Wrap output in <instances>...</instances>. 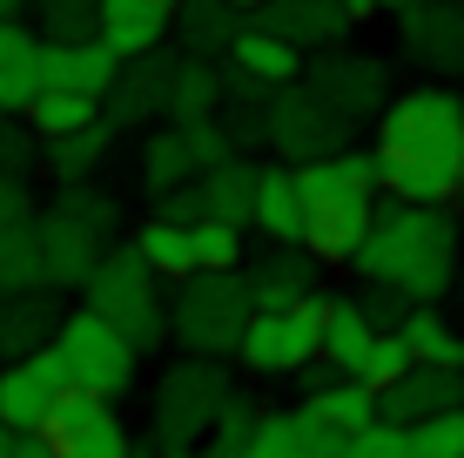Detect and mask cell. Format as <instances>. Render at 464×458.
Here are the masks:
<instances>
[{"label":"cell","mask_w":464,"mask_h":458,"mask_svg":"<svg viewBox=\"0 0 464 458\" xmlns=\"http://www.w3.org/2000/svg\"><path fill=\"white\" fill-rule=\"evenodd\" d=\"M296 196H303V249L316 263H350L371 229V210H377V155L371 149H343V155H324V162H303L296 169Z\"/></svg>","instance_id":"cell-3"},{"label":"cell","mask_w":464,"mask_h":458,"mask_svg":"<svg viewBox=\"0 0 464 458\" xmlns=\"http://www.w3.org/2000/svg\"><path fill=\"white\" fill-rule=\"evenodd\" d=\"M324 310H330L324 290H310L290 310H249V330L236 344V357L256 377H296L316 357V344H324Z\"/></svg>","instance_id":"cell-8"},{"label":"cell","mask_w":464,"mask_h":458,"mask_svg":"<svg viewBox=\"0 0 464 458\" xmlns=\"http://www.w3.org/2000/svg\"><path fill=\"white\" fill-rule=\"evenodd\" d=\"M108 141H115V122H88V129H74V135H54V141H41L47 149V176L54 182H88L94 169L108 162Z\"/></svg>","instance_id":"cell-32"},{"label":"cell","mask_w":464,"mask_h":458,"mask_svg":"<svg viewBox=\"0 0 464 458\" xmlns=\"http://www.w3.org/2000/svg\"><path fill=\"white\" fill-rule=\"evenodd\" d=\"M216 122H222V135H229L236 155L269 149V102H229V108H216Z\"/></svg>","instance_id":"cell-40"},{"label":"cell","mask_w":464,"mask_h":458,"mask_svg":"<svg viewBox=\"0 0 464 458\" xmlns=\"http://www.w3.org/2000/svg\"><path fill=\"white\" fill-rule=\"evenodd\" d=\"M14 216H34V196H27V176L0 169V223H14Z\"/></svg>","instance_id":"cell-47"},{"label":"cell","mask_w":464,"mask_h":458,"mask_svg":"<svg viewBox=\"0 0 464 458\" xmlns=\"http://www.w3.org/2000/svg\"><path fill=\"white\" fill-rule=\"evenodd\" d=\"M411 445H418V458H464V404L411 424Z\"/></svg>","instance_id":"cell-41"},{"label":"cell","mask_w":464,"mask_h":458,"mask_svg":"<svg viewBox=\"0 0 464 458\" xmlns=\"http://www.w3.org/2000/svg\"><path fill=\"white\" fill-rule=\"evenodd\" d=\"M411 365H418V357H411V344L397 337V330H377V337H371V351H363V365H357V377H363L371 391H391Z\"/></svg>","instance_id":"cell-38"},{"label":"cell","mask_w":464,"mask_h":458,"mask_svg":"<svg viewBox=\"0 0 464 458\" xmlns=\"http://www.w3.org/2000/svg\"><path fill=\"white\" fill-rule=\"evenodd\" d=\"M115 68H121V54L108 41H41V88H68V94L102 102Z\"/></svg>","instance_id":"cell-20"},{"label":"cell","mask_w":464,"mask_h":458,"mask_svg":"<svg viewBox=\"0 0 464 458\" xmlns=\"http://www.w3.org/2000/svg\"><path fill=\"white\" fill-rule=\"evenodd\" d=\"M343 445H350L343 432H330L324 418H310L296 404V412H263L256 418L243 458H343Z\"/></svg>","instance_id":"cell-18"},{"label":"cell","mask_w":464,"mask_h":458,"mask_svg":"<svg viewBox=\"0 0 464 458\" xmlns=\"http://www.w3.org/2000/svg\"><path fill=\"white\" fill-rule=\"evenodd\" d=\"M391 14H397V41H404L424 68H438V74L464 68V7L458 0H404V7H391Z\"/></svg>","instance_id":"cell-15"},{"label":"cell","mask_w":464,"mask_h":458,"mask_svg":"<svg viewBox=\"0 0 464 458\" xmlns=\"http://www.w3.org/2000/svg\"><path fill=\"white\" fill-rule=\"evenodd\" d=\"M357 310H363V317H371V330H397V324H404V297H397V290H383V283H363V297H357Z\"/></svg>","instance_id":"cell-45"},{"label":"cell","mask_w":464,"mask_h":458,"mask_svg":"<svg viewBox=\"0 0 464 458\" xmlns=\"http://www.w3.org/2000/svg\"><path fill=\"white\" fill-rule=\"evenodd\" d=\"M229 7H243V14H256V7H269V0H229Z\"/></svg>","instance_id":"cell-54"},{"label":"cell","mask_w":464,"mask_h":458,"mask_svg":"<svg viewBox=\"0 0 464 458\" xmlns=\"http://www.w3.org/2000/svg\"><path fill=\"white\" fill-rule=\"evenodd\" d=\"M216 108H222V68L182 54L175 61V82H169V122H202Z\"/></svg>","instance_id":"cell-33"},{"label":"cell","mask_w":464,"mask_h":458,"mask_svg":"<svg viewBox=\"0 0 464 458\" xmlns=\"http://www.w3.org/2000/svg\"><path fill=\"white\" fill-rule=\"evenodd\" d=\"M371 317L357 310V297H330V310H324V344H316V357L324 365H337L343 377H357L363 365V351H371Z\"/></svg>","instance_id":"cell-31"},{"label":"cell","mask_w":464,"mask_h":458,"mask_svg":"<svg viewBox=\"0 0 464 458\" xmlns=\"http://www.w3.org/2000/svg\"><path fill=\"white\" fill-rule=\"evenodd\" d=\"M188 243H196V270H243V229L236 223H188Z\"/></svg>","instance_id":"cell-37"},{"label":"cell","mask_w":464,"mask_h":458,"mask_svg":"<svg viewBox=\"0 0 464 458\" xmlns=\"http://www.w3.org/2000/svg\"><path fill=\"white\" fill-rule=\"evenodd\" d=\"M155 216H162V223H202V216H209L202 182H182V189H169V196H155Z\"/></svg>","instance_id":"cell-46"},{"label":"cell","mask_w":464,"mask_h":458,"mask_svg":"<svg viewBox=\"0 0 464 458\" xmlns=\"http://www.w3.org/2000/svg\"><path fill=\"white\" fill-rule=\"evenodd\" d=\"M350 129H357V122L337 115L324 94L303 88V82H290V88L269 94V155H276V162H290V169L324 162V155H343V149H350Z\"/></svg>","instance_id":"cell-9"},{"label":"cell","mask_w":464,"mask_h":458,"mask_svg":"<svg viewBox=\"0 0 464 458\" xmlns=\"http://www.w3.org/2000/svg\"><path fill=\"white\" fill-rule=\"evenodd\" d=\"M155 7H175V0H155Z\"/></svg>","instance_id":"cell-55"},{"label":"cell","mask_w":464,"mask_h":458,"mask_svg":"<svg viewBox=\"0 0 464 458\" xmlns=\"http://www.w3.org/2000/svg\"><path fill=\"white\" fill-rule=\"evenodd\" d=\"M135 176L149 196H169V189H182V182H196L202 169H196V149H188V135L175 129H149V141H141V162H135Z\"/></svg>","instance_id":"cell-29"},{"label":"cell","mask_w":464,"mask_h":458,"mask_svg":"<svg viewBox=\"0 0 464 458\" xmlns=\"http://www.w3.org/2000/svg\"><path fill=\"white\" fill-rule=\"evenodd\" d=\"M397 337L411 344V357L418 365H438V371H464V330L451 317H438L430 304H411L404 324H397Z\"/></svg>","instance_id":"cell-30"},{"label":"cell","mask_w":464,"mask_h":458,"mask_svg":"<svg viewBox=\"0 0 464 458\" xmlns=\"http://www.w3.org/2000/svg\"><path fill=\"white\" fill-rule=\"evenodd\" d=\"M343 458H418V445H411V432L404 424H363V432H350V445Z\"/></svg>","instance_id":"cell-42"},{"label":"cell","mask_w":464,"mask_h":458,"mask_svg":"<svg viewBox=\"0 0 464 458\" xmlns=\"http://www.w3.org/2000/svg\"><path fill=\"white\" fill-rule=\"evenodd\" d=\"M21 7L27 0H0V21H21Z\"/></svg>","instance_id":"cell-51"},{"label":"cell","mask_w":464,"mask_h":458,"mask_svg":"<svg viewBox=\"0 0 464 458\" xmlns=\"http://www.w3.org/2000/svg\"><path fill=\"white\" fill-rule=\"evenodd\" d=\"M175 129H182V135H188V149H196V169H216L222 155H236L216 115H202V122H175Z\"/></svg>","instance_id":"cell-44"},{"label":"cell","mask_w":464,"mask_h":458,"mask_svg":"<svg viewBox=\"0 0 464 458\" xmlns=\"http://www.w3.org/2000/svg\"><path fill=\"white\" fill-rule=\"evenodd\" d=\"M175 47H149V54H128L115 68V82L102 94V115L115 129H149V122H169V82H175Z\"/></svg>","instance_id":"cell-13"},{"label":"cell","mask_w":464,"mask_h":458,"mask_svg":"<svg viewBox=\"0 0 464 458\" xmlns=\"http://www.w3.org/2000/svg\"><path fill=\"white\" fill-rule=\"evenodd\" d=\"M229 391L236 385L222 371V357H182L155 385V432H162V445H202Z\"/></svg>","instance_id":"cell-10"},{"label":"cell","mask_w":464,"mask_h":458,"mask_svg":"<svg viewBox=\"0 0 464 458\" xmlns=\"http://www.w3.org/2000/svg\"><path fill=\"white\" fill-rule=\"evenodd\" d=\"M303 412L350 438V432H363V424H377V391L363 385V377H343L337 371V377H324L316 391H303Z\"/></svg>","instance_id":"cell-28"},{"label":"cell","mask_w":464,"mask_h":458,"mask_svg":"<svg viewBox=\"0 0 464 458\" xmlns=\"http://www.w3.org/2000/svg\"><path fill=\"white\" fill-rule=\"evenodd\" d=\"M61 330V310H54V290L47 283H34V290H14L0 297V357H34L41 344H54Z\"/></svg>","instance_id":"cell-23"},{"label":"cell","mask_w":464,"mask_h":458,"mask_svg":"<svg viewBox=\"0 0 464 458\" xmlns=\"http://www.w3.org/2000/svg\"><path fill=\"white\" fill-rule=\"evenodd\" d=\"M34 283H41V236L34 216H14V223H0V297L34 290Z\"/></svg>","instance_id":"cell-36"},{"label":"cell","mask_w":464,"mask_h":458,"mask_svg":"<svg viewBox=\"0 0 464 458\" xmlns=\"http://www.w3.org/2000/svg\"><path fill=\"white\" fill-rule=\"evenodd\" d=\"M82 297L102 324H115L135 351H155V344L169 337V304H162V277L141 263L135 243H115L102 263H94V277L82 283Z\"/></svg>","instance_id":"cell-6"},{"label":"cell","mask_w":464,"mask_h":458,"mask_svg":"<svg viewBox=\"0 0 464 458\" xmlns=\"http://www.w3.org/2000/svg\"><path fill=\"white\" fill-rule=\"evenodd\" d=\"M54 351L61 365H68V385L88 391V398H128L135 391V371H141V351L121 337L115 324H102L94 310H74V317H61L54 330Z\"/></svg>","instance_id":"cell-7"},{"label":"cell","mask_w":464,"mask_h":458,"mask_svg":"<svg viewBox=\"0 0 464 458\" xmlns=\"http://www.w3.org/2000/svg\"><path fill=\"white\" fill-rule=\"evenodd\" d=\"M451 404H464V371H438V365H411L391 391H377V418L404 424V432L438 418V412H451Z\"/></svg>","instance_id":"cell-16"},{"label":"cell","mask_w":464,"mask_h":458,"mask_svg":"<svg viewBox=\"0 0 464 458\" xmlns=\"http://www.w3.org/2000/svg\"><path fill=\"white\" fill-rule=\"evenodd\" d=\"M135 249H141V263H149L162 283H182L188 270H196V243H188V223H162V216H149L135 236Z\"/></svg>","instance_id":"cell-35"},{"label":"cell","mask_w":464,"mask_h":458,"mask_svg":"<svg viewBox=\"0 0 464 458\" xmlns=\"http://www.w3.org/2000/svg\"><path fill=\"white\" fill-rule=\"evenodd\" d=\"M377 189L397 202H451L464 169V94L458 88H404L377 108Z\"/></svg>","instance_id":"cell-1"},{"label":"cell","mask_w":464,"mask_h":458,"mask_svg":"<svg viewBox=\"0 0 464 458\" xmlns=\"http://www.w3.org/2000/svg\"><path fill=\"white\" fill-rule=\"evenodd\" d=\"M68 391V365H61L54 344H41L34 357H14L7 371H0V424L7 432H41L47 404Z\"/></svg>","instance_id":"cell-14"},{"label":"cell","mask_w":464,"mask_h":458,"mask_svg":"<svg viewBox=\"0 0 464 458\" xmlns=\"http://www.w3.org/2000/svg\"><path fill=\"white\" fill-rule=\"evenodd\" d=\"M115 229H121V210L108 189L94 182H61V196L34 216V236H41V283L47 290H82L94 277V263L115 249Z\"/></svg>","instance_id":"cell-4"},{"label":"cell","mask_w":464,"mask_h":458,"mask_svg":"<svg viewBox=\"0 0 464 458\" xmlns=\"http://www.w3.org/2000/svg\"><path fill=\"white\" fill-rule=\"evenodd\" d=\"M94 41H108L115 54H149L169 41V7L155 0H94Z\"/></svg>","instance_id":"cell-24"},{"label":"cell","mask_w":464,"mask_h":458,"mask_svg":"<svg viewBox=\"0 0 464 458\" xmlns=\"http://www.w3.org/2000/svg\"><path fill=\"white\" fill-rule=\"evenodd\" d=\"M249 283L243 270H188L175 283V304H169V337L182 344L188 357H236L249 330Z\"/></svg>","instance_id":"cell-5"},{"label":"cell","mask_w":464,"mask_h":458,"mask_svg":"<svg viewBox=\"0 0 464 458\" xmlns=\"http://www.w3.org/2000/svg\"><path fill=\"white\" fill-rule=\"evenodd\" d=\"M256 155H222L216 169H202V202H209V216L216 223H236V229H249V216H256Z\"/></svg>","instance_id":"cell-26"},{"label":"cell","mask_w":464,"mask_h":458,"mask_svg":"<svg viewBox=\"0 0 464 458\" xmlns=\"http://www.w3.org/2000/svg\"><path fill=\"white\" fill-rule=\"evenodd\" d=\"M41 14V41H94V0H27Z\"/></svg>","instance_id":"cell-39"},{"label":"cell","mask_w":464,"mask_h":458,"mask_svg":"<svg viewBox=\"0 0 464 458\" xmlns=\"http://www.w3.org/2000/svg\"><path fill=\"white\" fill-rule=\"evenodd\" d=\"M303 88H316L337 115L350 122H363V115H377L383 102H391V74H383V61L377 54H357V47H316L310 61H303Z\"/></svg>","instance_id":"cell-12"},{"label":"cell","mask_w":464,"mask_h":458,"mask_svg":"<svg viewBox=\"0 0 464 458\" xmlns=\"http://www.w3.org/2000/svg\"><path fill=\"white\" fill-rule=\"evenodd\" d=\"M316 277H324V263H316L303 243H269V257H256L249 270H243L256 310H290V304H303V297L316 290Z\"/></svg>","instance_id":"cell-17"},{"label":"cell","mask_w":464,"mask_h":458,"mask_svg":"<svg viewBox=\"0 0 464 458\" xmlns=\"http://www.w3.org/2000/svg\"><path fill=\"white\" fill-rule=\"evenodd\" d=\"M222 68L229 74H243L249 88H263V94H276V88H290V82H303V54L283 34H269V27H243V34L229 41V54H222Z\"/></svg>","instance_id":"cell-22"},{"label":"cell","mask_w":464,"mask_h":458,"mask_svg":"<svg viewBox=\"0 0 464 458\" xmlns=\"http://www.w3.org/2000/svg\"><path fill=\"white\" fill-rule=\"evenodd\" d=\"M21 122H27L41 141H54V135H74V129H88V122H102V102L68 94V88H41L34 102L21 108Z\"/></svg>","instance_id":"cell-34"},{"label":"cell","mask_w":464,"mask_h":458,"mask_svg":"<svg viewBox=\"0 0 464 458\" xmlns=\"http://www.w3.org/2000/svg\"><path fill=\"white\" fill-rule=\"evenodd\" d=\"M451 202H458V223H464V169H458V196Z\"/></svg>","instance_id":"cell-53"},{"label":"cell","mask_w":464,"mask_h":458,"mask_svg":"<svg viewBox=\"0 0 464 458\" xmlns=\"http://www.w3.org/2000/svg\"><path fill=\"white\" fill-rule=\"evenodd\" d=\"M14 458H54V445L41 432H14Z\"/></svg>","instance_id":"cell-48"},{"label":"cell","mask_w":464,"mask_h":458,"mask_svg":"<svg viewBox=\"0 0 464 458\" xmlns=\"http://www.w3.org/2000/svg\"><path fill=\"white\" fill-rule=\"evenodd\" d=\"M162 458H209L202 445H162Z\"/></svg>","instance_id":"cell-50"},{"label":"cell","mask_w":464,"mask_h":458,"mask_svg":"<svg viewBox=\"0 0 464 458\" xmlns=\"http://www.w3.org/2000/svg\"><path fill=\"white\" fill-rule=\"evenodd\" d=\"M458 249H464V229L451 216V202H397V196H377L371 210V229H363L350 270L363 283H383L397 290L404 304H438L458 277Z\"/></svg>","instance_id":"cell-2"},{"label":"cell","mask_w":464,"mask_h":458,"mask_svg":"<svg viewBox=\"0 0 464 458\" xmlns=\"http://www.w3.org/2000/svg\"><path fill=\"white\" fill-rule=\"evenodd\" d=\"M256 229L269 243H303V196H296V169L290 162H263L256 169Z\"/></svg>","instance_id":"cell-25"},{"label":"cell","mask_w":464,"mask_h":458,"mask_svg":"<svg viewBox=\"0 0 464 458\" xmlns=\"http://www.w3.org/2000/svg\"><path fill=\"white\" fill-rule=\"evenodd\" d=\"M350 21H363V14H383V7H404V0H343Z\"/></svg>","instance_id":"cell-49"},{"label":"cell","mask_w":464,"mask_h":458,"mask_svg":"<svg viewBox=\"0 0 464 458\" xmlns=\"http://www.w3.org/2000/svg\"><path fill=\"white\" fill-rule=\"evenodd\" d=\"M41 94V41L21 21H0V115H21Z\"/></svg>","instance_id":"cell-27"},{"label":"cell","mask_w":464,"mask_h":458,"mask_svg":"<svg viewBox=\"0 0 464 458\" xmlns=\"http://www.w3.org/2000/svg\"><path fill=\"white\" fill-rule=\"evenodd\" d=\"M34 149H41V135L27 129L21 115H0V169H7V176H27V169H34Z\"/></svg>","instance_id":"cell-43"},{"label":"cell","mask_w":464,"mask_h":458,"mask_svg":"<svg viewBox=\"0 0 464 458\" xmlns=\"http://www.w3.org/2000/svg\"><path fill=\"white\" fill-rule=\"evenodd\" d=\"M41 438L54 445V458H141L135 438H128V424L115 418V404L88 398V391H74V385L47 404Z\"/></svg>","instance_id":"cell-11"},{"label":"cell","mask_w":464,"mask_h":458,"mask_svg":"<svg viewBox=\"0 0 464 458\" xmlns=\"http://www.w3.org/2000/svg\"><path fill=\"white\" fill-rule=\"evenodd\" d=\"M256 27L283 34L296 54H316V47H337L357 21L343 0H269V7H256Z\"/></svg>","instance_id":"cell-19"},{"label":"cell","mask_w":464,"mask_h":458,"mask_svg":"<svg viewBox=\"0 0 464 458\" xmlns=\"http://www.w3.org/2000/svg\"><path fill=\"white\" fill-rule=\"evenodd\" d=\"M0 458H14V432H7V424H0Z\"/></svg>","instance_id":"cell-52"},{"label":"cell","mask_w":464,"mask_h":458,"mask_svg":"<svg viewBox=\"0 0 464 458\" xmlns=\"http://www.w3.org/2000/svg\"><path fill=\"white\" fill-rule=\"evenodd\" d=\"M243 27H249L243 7H229V0H175V7H169L175 54H196V61H222Z\"/></svg>","instance_id":"cell-21"}]
</instances>
